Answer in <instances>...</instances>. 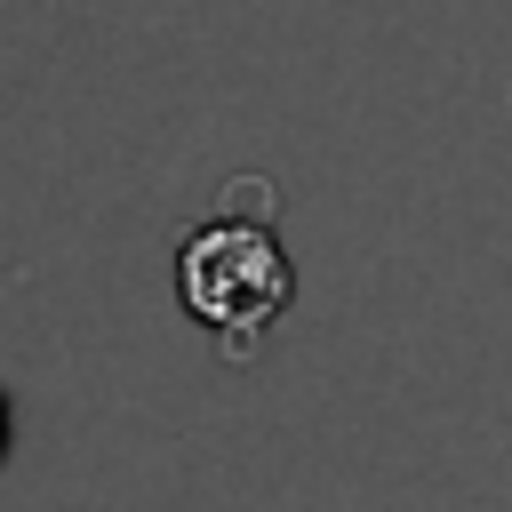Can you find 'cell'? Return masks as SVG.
Instances as JSON below:
<instances>
[{
  "instance_id": "obj_2",
  "label": "cell",
  "mask_w": 512,
  "mask_h": 512,
  "mask_svg": "<svg viewBox=\"0 0 512 512\" xmlns=\"http://www.w3.org/2000/svg\"><path fill=\"white\" fill-rule=\"evenodd\" d=\"M0 432H8V416H0Z\"/></svg>"
},
{
  "instance_id": "obj_1",
  "label": "cell",
  "mask_w": 512,
  "mask_h": 512,
  "mask_svg": "<svg viewBox=\"0 0 512 512\" xmlns=\"http://www.w3.org/2000/svg\"><path fill=\"white\" fill-rule=\"evenodd\" d=\"M176 288H184V312L224 336V360H248V352H256V336H264V328L288 312V296H296V272H288V256H280L264 184H248V208H240V216H216V224H200V232L184 240Z\"/></svg>"
}]
</instances>
